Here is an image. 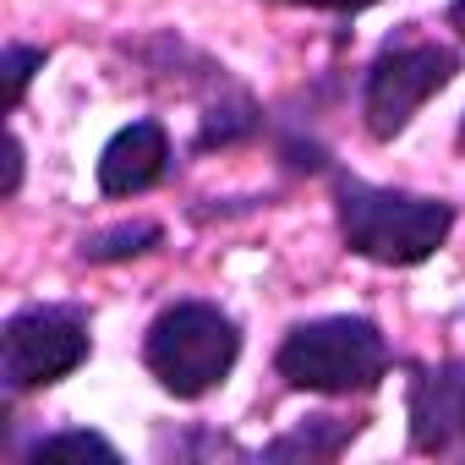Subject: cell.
Wrapping results in <instances>:
<instances>
[{
  "instance_id": "4fadbf2b",
  "label": "cell",
  "mask_w": 465,
  "mask_h": 465,
  "mask_svg": "<svg viewBox=\"0 0 465 465\" xmlns=\"http://www.w3.org/2000/svg\"><path fill=\"white\" fill-rule=\"evenodd\" d=\"M23 170H28V153H23V137L12 132L6 137V186H0V197H6V203L23 192Z\"/></svg>"
},
{
  "instance_id": "7c38bea8",
  "label": "cell",
  "mask_w": 465,
  "mask_h": 465,
  "mask_svg": "<svg viewBox=\"0 0 465 465\" xmlns=\"http://www.w3.org/2000/svg\"><path fill=\"white\" fill-rule=\"evenodd\" d=\"M45 61H50V50H45V45H23V39H12L6 50H0V83H6V115H17V110H23V94H28L34 72H45Z\"/></svg>"
},
{
  "instance_id": "8992f818",
  "label": "cell",
  "mask_w": 465,
  "mask_h": 465,
  "mask_svg": "<svg viewBox=\"0 0 465 465\" xmlns=\"http://www.w3.org/2000/svg\"><path fill=\"white\" fill-rule=\"evenodd\" d=\"M405 427L411 454L465 460V356L405 361Z\"/></svg>"
},
{
  "instance_id": "6da1fadb",
  "label": "cell",
  "mask_w": 465,
  "mask_h": 465,
  "mask_svg": "<svg viewBox=\"0 0 465 465\" xmlns=\"http://www.w3.org/2000/svg\"><path fill=\"white\" fill-rule=\"evenodd\" d=\"M329 197H334V230L351 258H367L378 269H416L427 263L454 230V203L449 197H427V192H405V186H378L345 164H334L329 175Z\"/></svg>"
},
{
  "instance_id": "2e32d148",
  "label": "cell",
  "mask_w": 465,
  "mask_h": 465,
  "mask_svg": "<svg viewBox=\"0 0 465 465\" xmlns=\"http://www.w3.org/2000/svg\"><path fill=\"white\" fill-rule=\"evenodd\" d=\"M454 143H460V148H465V115H460V132H454Z\"/></svg>"
},
{
  "instance_id": "9c48e42d",
  "label": "cell",
  "mask_w": 465,
  "mask_h": 465,
  "mask_svg": "<svg viewBox=\"0 0 465 465\" xmlns=\"http://www.w3.org/2000/svg\"><path fill=\"white\" fill-rule=\"evenodd\" d=\"M164 247V224L159 219H121V224H104V230H88L77 242V258L88 269H110V263H132V258H148Z\"/></svg>"
},
{
  "instance_id": "52a82bcc",
  "label": "cell",
  "mask_w": 465,
  "mask_h": 465,
  "mask_svg": "<svg viewBox=\"0 0 465 465\" xmlns=\"http://www.w3.org/2000/svg\"><path fill=\"white\" fill-rule=\"evenodd\" d=\"M170 170H175V153H170V132H164L159 115H143V121L121 126V132L99 148V192H104V197L153 192Z\"/></svg>"
},
{
  "instance_id": "5b68a950",
  "label": "cell",
  "mask_w": 465,
  "mask_h": 465,
  "mask_svg": "<svg viewBox=\"0 0 465 465\" xmlns=\"http://www.w3.org/2000/svg\"><path fill=\"white\" fill-rule=\"evenodd\" d=\"M460 77V50L438 45V39H383V50L367 61L361 72V126L372 143H394L405 137V126L421 115V104L432 94H443Z\"/></svg>"
},
{
  "instance_id": "7a4b0ae2",
  "label": "cell",
  "mask_w": 465,
  "mask_h": 465,
  "mask_svg": "<svg viewBox=\"0 0 465 465\" xmlns=\"http://www.w3.org/2000/svg\"><path fill=\"white\" fill-rule=\"evenodd\" d=\"M389 367H394L389 334L356 312L302 318L274 345V378L302 394H334V400L372 394L389 378Z\"/></svg>"
},
{
  "instance_id": "277c9868",
  "label": "cell",
  "mask_w": 465,
  "mask_h": 465,
  "mask_svg": "<svg viewBox=\"0 0 465 465\" xmlns=\"http://www.w3.org/2000/svg\"><path fill=\"white\" fill-rule=\"evenodd\" d=\"M94 356V312L83 302H34L0 323V394L17 405Z\"/></svg>"
},
{
  "instance_id": "9a60e30c",
  "label": "cell",
  "mask_w": 465,
  "mask_h": 465,
  "mask_svg": "<svg viewBox=\"0 0 465 465\" xmlns=\"http://www.w3.org/2000/svg\"><path fill=\"white\" fill-rule=\"evenodd\" d=\"M443 23H449L460 39H465V0H449V6H443Z\"/></svg>"
},
{
  "instance_id": "3957f363",
  "label": "cell",
  "mask_w": 465,
  "mask_h": 465,
  "mask_svg": "<svg viewBox=\"0 0 465 465\" xmlns=\"http://www.w3.org/2000/svg\"><path fill=\"white\" fill-rule=\"evenodd\" d=\"M242 361V323L230 318L219 302H170L148 334H143V367L148 378L175 394V400H208L213 389H224V378Z\"/></svg>"
},
{
  "instance_id": "ba28073f",
  "label": "cell",
  "mask_w": 465,
  "mask_h": 465,
  "mask_svg": "<svg viewBox=\"0 0 465 465\" xmlns=\"http://www.w3.org/2000/svg\"><path fill=\"white\" fill-rule=\"evenodd\" d=\"M361 432H367V416L312 411V416H302L291 432H280V438H269L263 449H252V460H258V465H280V460H291V465H323V460H340Z\"/></svg>"
},
{
  "instance_id": "30bf717a",
  "label": "cell",
  "mask_w": 465,
  "mask_h": 465,
  "mask_svg": "<svg viewBox=\"0 0 465 465\" xmlns=\"http://www.w3.org/2000/svg\"><path fill=\"white\" fill-rule=\"evenodd\" d=\"M153 454L159 460H252V449H242L230 432H219V427H208V421H186V427H159L153 432Z\"/></svg>"
},
{
  "instance_id": "8fae6325",
  "label": "cell",
  "mask_w": 465,
  "mask_h": 465,
  "mask_svg": "<svg viewBox=\"0 0 465 465\" xmlns=\"http://www.w3.org/2000/svg\"><path fill=\"white\" fill-rule=\"evenodd\" d=\"M61 454H94V460H121V449L104 438V432H94V427H55V432H39L28 449H23V460H61Z\"/></svg>"
},
{
  "instance_id": "5bb4252c",
  "label": "cell",
  "mask_w": 465,
  "mask_h": 465,
  "mask_svg": "<svg viewBox=\"0 0 465 465\" xmlns=\"http://www.w3.org/2000/svg\"><path fill=\"white\" fill-rule=\"evenodd\" d=\"M269 6H302V12H340V17H356L378 0H269Z\"/></svg>"
}]
</instances>
